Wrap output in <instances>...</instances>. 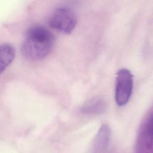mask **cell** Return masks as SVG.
Wrapping results in <instances>:
<instances>
[{"mask_svg":"<svg viewBox=\"0 0 153 153\" xmlns=\"http://www.w3.org/2000/svg\"><path fill=\"white\" fill-rule=\"evenodd\" d=\"M138 152H152V114L148 113L142 121L138 130L136 143Z\"/></svg>","mask_w":153,"mask_h":153,"instance_id":"4","label":"cell"},{"mask_svg":"<svg viewBox=\"0 0 153 153\" xmlns=\"http://www.w3.org/2000/svg\"><path fill=\"white\" fill-rule=\"evenodd\" d=\"M16 51L14 47L9 44H4L0 48V68L3 72L15 58Z\"/></svg>","mask_w":153,"mask_h":153,"instance_id":"7","label":"cell"},{"mask_svg":"<svg viewBox=\"0 0 153 153\" xmlns=\"http://www.w3.org/2000/svg\"><path fill=\"white\" fill-rule=\"evenodd\" d=\"M106 108L105 100L101 97H94L86 102L80 109L84 114H99L103 112Z\"/></svg>","mask_w":153,"mask_h":153,"instance_id":"6","label":"cell"},{"mask_svg":"<svg viewBox=\"0 0 153 153\" xmlns=\"http://www.w3.org/2000/svg\"><path fill=\"white\" fill-rule=\"evenodd\" d=\"M111 137V130L107 124H103L97 133L92 145L94 152H100L108 148Z\"/></svg>","mask_w":153,"mask_h":153,"instance_id":"5","label":"cell"},{"mask_svg":"<svg viewBox=\"0 0 153 153\" xmlns=\"http://www.w3.org/2000/svg\"><path fill=\"white\" fill-rule=\"evenodd\" d=\"M54 44V36L46 27L35 25L26 31L22 44L23 56L29 60H39L46 57Z\"/></svg>","mask_w":153,"mask_h":153,"instance_id":"1","label":"cell"},{"mask_svg":"<svg viewBox=\"0 0 153 153\" xmlns=\"http://www.w3.org/2000/svg\"><path fill=\"white\" fill-rule=\"evenodd\" d=\"M133 85V77L131 72L126 68L120 69L117 74L115 84V102L118 106L127 103L131 97Z\"/></svg>","mask_w":153,"mask_h":153,"instance_id":"3","label":"cell"},{"mask_svg":"<svg viewBox=\"0 0 153 153\" xmlns=\"http://www.w3.org/2000/svg\"><path fill=\"white\" fill-rule=\"evenodd\" d=\"M48 24L56 30L69 34L76 26V17L69 8L60 7L53 12L49 18Z\"/></svg>","mask_w":153,"mask_h":153,"instance_id":"2","label":"cell"}]
</instances>
